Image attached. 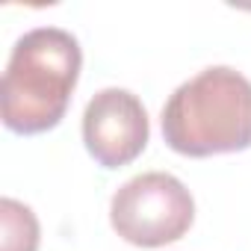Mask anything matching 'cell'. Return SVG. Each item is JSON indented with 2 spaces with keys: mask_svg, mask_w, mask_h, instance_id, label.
<instances>
[{
  "mask_svg": "<svg viewBox=\"0 0 251 251\" xmlns=\"http://www.w3.org/2000/svg\"><path fill=\"white\" fill-rule=\"evenodd\" d=\"M80 65L83 53L71 33L59 27L24 33L12 48L0 89L3 124L21 136L53 130L68 109Z\"/></svg>",
  "mask_w": 251,
  "mask_h": 251,
  "instance_id": "1",
  "label": "cell"
},
{
  "mask_svg": "<svg viewBox=\"0 0 251 251\" xmlns=\"http://www.w3.org/2000/svg\"><path fill=\"white\" fill-rule=\"evenodd\" d=\"M163 139L183 157L251 148V80L213 65L177 86L163 106Z\"/></svg>",
  "mask_w": 251,
  "mask_h": 251,
  "instance_id": "2",
  "label": "cell"
},
{
  "mask_svg": "<svg viewBox=\"0 0 251 251\" xmlns=\"http://www.w3.org/2000/svg\"><path fill=\"white\" fill-rule=\"evenodd\" d=\"M195 219L189 189L166 172H148L127 180L109 204L115 233L139 248H160L177 242Z\"/></svg>",
  "mask_w": 251,
  "mask_h": 251,
  "instance_id": "3",
  "label": "cell"
},
{
  "mask_svg": "<svg viewBox=\"0 0 251 251\" xmlns=\"http://www.w3.org/2000/svg\"><path fill=\"white\" fill-rule=\"evenodd\" d=\"M148 133V112L127 89H103L86 103L83 142L103 169H121L133 163L145 151Z\"/></svg>",
  "mask_w": 251,
  "mask_h": 251,
  "instance_id": "4",
  "label": "cell"
},
{
  "mask_svg": "<svg viewBox=\"0 0 251 251\" xmlns=\"http://www.w3.org/2000/svg\"><path fill=\"white\" fill-rule=\"evenodd\" d=\"M0 225H3V251H36L39 222L33 210L15 198L0 201Z\"/></svg>",
  "mask_w": 251,
  "mask_h": 251,
  "instance_id": "5",
  "label": "cell"
}]
</instances>
